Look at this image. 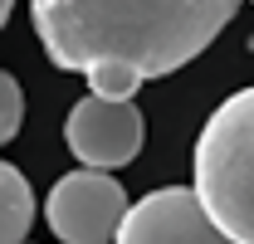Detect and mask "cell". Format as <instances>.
Returning <instances> with one entry per match:
<instances>
[{"instance_id":"3","label":"cell","mask_w":254,"mask_h":244,"mask_svg":"<svg viewBox=\"0 0 254 244\" xmlns=\"http://www.w3.org/2000/svg\"><path fill=\"white\" fill-rule=\"evenodd\" d=\"M127 190L118 176L98 171V166H78L49 185L44 200V220L59 244H113L127 220Z\"/></svg>"},{"instance_id":"7","label":"cell","mask_w":254,"mask_h":244,"mask_svg":"<svg viewBox=\"0 0 254 244\" xmlns=\"http://www.w3.org/2000/svg\"><path fill=\"white\" fill-rule=\"evenodd\" d=\"M20 127H25V88H20V78L5 68V73H0V142L20 137Z\"/></svg>"},{"instance_id":"9","label":"cell","mask_w":254,"mask_h":244,"mask_svg":"<svg viewBox=\"0 0 254 244\" xmlns=\"http://www.w3.org/2000/svg\"><path fill=\"white\" fill-rule=\"evenodd\" d=\"M250 5H254V0H250Z\"/></svg>"},{"instance_id":"4","label":"cell","mask_w":254,"mask_h":244,"mask_svg":"<svg viewBox=\"0 0 254 244\" xmlns=\"http://www.w3.org/2000/svg\"><path fill=\"white\" fill-rule=\"evenodd\" d=\"M142 137H147V122L142 108L132 98H103L88 93L68 108L64 122V142L78 166H98V171H118L132 156L142 152Z\"/></svg>"},{"instance_id":"1","label":"cell","mask_w":254,"mask_h":244,"mask_svg":"<svg viewBox=\"0 0 254 244\" xmlns=\"http://www.w3.org/2000/svg\"><path fill=\"white\" fill-rule=\"evenodd\" d=\"M235 10L240 0H30L49 63L83 73L103 98H132L147 78L186 68Z\"/></svg>"},{"instance_id":"5","label":"cell","mask_w":254,"mask_h":244,"mask_svg":"<svg viewBox=\"0 0 254 244\" xmlns=\"http://www.w3.org/2000/svg\"><path fill=\"white\" fill-rule=\"evenodd\" d=\"M113 244H235L205 210L195 185H161L132 200L123 230Z\"/></svg>"},{"instance_id":"2","label":"cell","mask_w":254,"mask_h":244,"mask_svg":"<svg viewBox=\"0 0 254 244\" xmlns=\"http://www.w3.org/2000/svg\"><path fill=\"white\" fill-rule=\"evenodd\" d=\"M195 195L235 244H254V83L230 93L205 118L195 152Z\"/></svg>"},{"instance_id":"8","label":"cell","mask_w":254,"mask_h":244,"mask_svg":"<svg viewBox=\"0 0 254 244\" xmlns=\"http://www.w3.org/2000/svg\"><path fill=\"white\" fill-rule=\"evenodd\" d=\"M10 5H15V0H0V20H10Z\"/></svg>"},{"instance_id":"6","label":"cell","mask_w":254,"mask_h":244,"mask_svg":"<svg viewBox=\"0 0 254 244\" xmlns=\"http://www.w3.org/2000/svg\"><path fill=\"white\" fill-rule=\"evenodd\" d=\"M34 225V190L20 166L0 161V244H25Z\"/></svg>"}]
</instances>
